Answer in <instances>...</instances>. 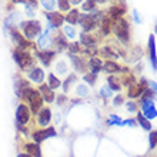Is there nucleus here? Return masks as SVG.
Masks as SVG:
<instances>
[{
	"mask_svg": "<svg viewBox=\"0 0 157 157\" xmlns=\"http://www.w3.org/2000/svg\"><path fill=\"white\" fill-rule=\"evenodd\" d=\"M134 19L137 20V23H140V17L137 16V13H136V12H134Z\"/></svg>",
	"mask_w": 157,
	"mask_h": 157,
	"instance_id": "obj_50",
	"label": "nucleus"
},
{
	"mask_svg": "<svg viewBox=\"0 0 157 157\" xmlns=\"http://www.w3.org/2000/svg\"><path fill=\"white\" fill-rule=\"evenodd\" d=\"M100 96L104 97V99L110 97V96H112V89H110V87H101V89H100Z\"/></svg>",
	"mask_w": 157,
	"mask_h": 157,
	"instance_id": "obj_40",
	"label": "nucleus"
},
{
	"mask_svg": "<svg viewBox=\"0 0 157 157\" xmlns=\"http://www.w3.org/2000/svg\"><path fill=\"white\" fill-rule=\"evenodd\" d=\"M80 41H82V44L86 46V47H94V44H96V39L89 33L80 34Z\"/></svg>",
	"mask_w": 157,
	"mask_h": 157,
	"instance_id": "obj_23",
	"label": "nucleus"
},
{
	"mask_svg": "<svg viewBox=\"0 0 157 157\" xmlns=\"http://www.w3.org/2000/svg\"><path fill=\"white\" fill-rule=\"evenodd\" d=\"M70 3H73V4H78V3H82V0H69Z\"/></svg>",
	"mask_w": 157,
	"mask_h": 157,
	"instance_id": "obj_48",
	"label": "nucleus"
},
{
	"mask_svg": "<svg viewBox=\"0 0 157 157\" xmlns=\"http://www.w3.org/2000/svg\"><path fill=\"white\" fill-rule=\"evenodd\" d=\"M127 109L130 110V112H136V109H137L136 103H133V101H127Z\"/></svg>",
	"mask_w": 157,
	"mask_h": 157,
	"instance_id": "obj_42",
	"label": "nucleus"
},
{
	"mask_svg": "<svg viewBox=\"0 0 157 157\" xmlns=\"http://www.w3.org/2000/svg\"><path fill=\"white\" fill-rule=\"evenodd\" d=\"M78 25L82 26V29L84 30V32H90V30L94 29L96 20H94V17L90 16V14H80V17H78Z\"/></svg>",
	"mask_w": 157,
	"mask_h": 157,
	"instance_id": "obj_11",
	"label": "nucleus"
},
{
	"mask_svg": "<svg viewBox=\"0 0 157 157\" xmlns=\"http://www.w3.org/2000/svg\"><path fill=\"white\" fill-rule=\"evenodd\" d=\"M149 143H150V149H154L157 146V132H151L149 136Z\"/></svg>",
	"mask_w": 157,
	"mask_h": 157,
	"instance_id": "obj_36",
	"label": "nucleus"
},
{
	"mask_svg": "<svg viewBox=\"0 0 157 157\" xmlns=\"http://www.w3.org/2000/svg\"><path fill=\"white\" fill-rule=\"evenodd\" d=\"M57 136V133H56V130H54V127H43L41 130H36V132L32 134V137H33V141L34 143H41V141L47 140V139H50V137H56Z\"/></svg>",
	"mask_w": 157,
	"mask_h": 157,
	"instance_id": "obj_5",
	"label": "nucleus"
},
{
	"mask_svg": "<svg viewBox=\"0 0 157 157\" xmlns=\"http://www.w3.org/2000/svg\"><path fill=\"white\" fill-rule=\"evenodd\" d=\"M36 56H37V59L41 62L43 66L49 67L50 63L56 59V52H53V50H41V52H39V50H36Z\"/></svg>",
	"mask_w": 157,
	"mask_h": 157,
	"instance_id": "obj_9",
	"label": "nucleus"
},
{
	"mask_svg": "<svg viewBox=\"0 0 157 157\" xmlns=\"http://www.w3.org/2000/svg\"><path fill=\"white\" fill-rule=\"evenodd\" d=\"M47 86H49L52 90H56V89H59V87L62 86V82H60V78L56 75L49 73V76H47Z\"/></svg>",
	"mask_w": 157,
	"mask_h": 157,
	"instance_id": "obj_21",
	"label": "nucleus"
},
{
	"mask_svg": "<svg viewBox=\"0 0 157 157\" xmlns=\"http://www.w3.org/2000/svg\"><path fill=\"white\" fill-rule=\"evenodd\" d=\"M144 84H146V82H141L140 84H137V86L130 87V91H128V97H139L140 94H143V91L146 90Z\"/></svg>",
	"mask_w": 157,
	"mask_h": 157,
	"instance_id": "obj_22",
	"label": "nucleus"
},
{
	"mask_svg": "<svg viewBox=\"0 0 157 157\" xmlns=\"http://www.w3.org/2000/svg\"><path fill=\"white\" fill-rule=\"evenodd\" d=\"M121 100H123V97H121V96H117L116 99H114V106H120V104H121Z\"/></svg>",
	"mask_w": 157,
	"mask_h": 157,
	"instance_id": "obj_43",
	"label": "nucleus"
},
{
	"mask_svg": "<svg viewBox=\"0 0 157 157\" xmlns=\"http://www.w3.org/2000/svg\"><path fill=\"white\" fill-rule=\"evenodd\" d=\"M76 82H77V77H76V75H70V76H69V77L64 80V83L62 84L64 93H69V89H70L71 84H73V83H76Z\"/></svg>",
	"mask_w": 157,
	"mask_h": 157,
	"instance_id": "obj_26",
	"label": "nucleus"
},
{
	"mask_svg": "<svg viewBox=\"0 0 157 157\" xmlns=\"http://www.w3.org/2000/svg\"><path fill=\"white\" fill-rule=\"evenodd\" d=\"M69 59H70V62L73 63V67H75L77 71H84L86 70V64H84V62L82 60V57H78V56H76V54H70L69 53Z\"/></svg>",
	"mask_w": 157,
	"mask_h": 157,
	"instance_id": "obj_18",
	"label": "nucleus"
},
{
	"mask_svg": "<svg viewBox=\"0 0 157 157\" xmlns=\"http://www.w3.org/2000/svg\"><path fill=\"white\" fill-rule=\"evenodd\" d=\"M39 91H40V96L41 99H43V101L44 103H53L54 101V91L50 89L46 83H43V84H40V87H39Z\"/></svg>",
	"mask_w": 157,
	"mask_h": 157,
	"instance_id": "obj_14",
	"label": "nucleus"
},
{
	"mask_svg": "<svg viewBox=\"0 0 157 157\" xmlns=\"http://www.w3.org/2000/svg\"><path fill=\"white\" fill-rule=\"evenodd\" d=\"M134 123H136L134 120H126V121H121V126H123V124H128V126H134Z\"/></svg>",
	"mask_w": 157,
	"mask_h": 157,
	"instance_id": "obj_45",
	"label": "nucleus"
},
{
	"mask_svg": "<svg viewBox=\"0 0 157 157\" xmlns=\"http://www.w3.org/2000/svg\"><path fill=\"white\" fill-rule=\"evenodd\" d=\"M83 80L86 83H89V84H91V86H94L96 83V75H84V77H83Z\"/></svg>",
	"mask_w": 157,
	"mask_h": 157,
	"instance_id": "obj_41",
	"label": "nucleus"
},
{
	"mask_svg": "<svg viewBox=\"0 0 157 157\" xmlns=\"http://www.w3.org/2000/svg\"><path fill=\"white\" fill-rule=\"evenodd\" d=\"M107 124H109V126H114V124H119V126H121V120H120L119 116H114V114H112V116L109 117V120H107Z\"/></svg>",
	"mask_w": 157,
	"mask_h": 157,
	"instance_id": "obj_39",
	"label": "nucleus"
},
{
	"mask_svg": "<svg viewBox=\"0 0 157 157\" xmlns=\"http://www.w3.org/2000/svg\"><path fill=\"white\" fill-rule=\"evenodd\" d=\"M13 60H14V63L19 66L20 70L29 71L30 69L34 67V59L27 50L17 49L16 47V49L13 50Z\"/></svg>",
	"mask_w": 157,
	"mask_h": 157,
	"instance_id": "obj_1",
	"label": "nucleus"
},
{
	"mask_svg": "<svg viewBox=\"0 0 157 157\" xmlns=\"http://www.w3.org/2000/svg\"><path fill=\"white\" fill-rule=\"evenodd\" d=\"M53 119V114H52V110L49 107H43L40 112L37 113V124L41 127H47Z\"/></svg>",
	"mask_w": 157,
	"mask_h": 157,
	"instance_id": "obj_10",
	"label": "nucleus"
},
{
	"mask_svg": "<svg viewBox=\"0 0 157 157\" xmlns=\"http://www.w3.org/2000/svg\"><path fill=\"white\" fill-rule=\"evenodd\" d=\"M143 116L146 117V119H156L157 117V110H156V106H154V103L151 101V100H147V101H143Z\"/></svg>",
	"mask_w": 157,
	"mask_h": 157,
	"instance_id": "obj_13",
	"label": "nucleus"
},
{
	"mask_svg": "<svg viewBox=\"0 0 157 157\" xmlns=\"http://www.w3.org/2000/svg\"><path fill=\"white\" fill-rule=\"evenodd\" d=\"M103 69L106 71H109V73H116V71L121 70V67H120L117 63H114V62H106V63H104Z\"/></svg>",
	"mask_w": 157,
	"mask_h": 157,
	"instance_id": "obj_25",
	"label": "nucleus"
},
{
	"mask_svg": "<svg viewBox=\"0 0 157 157\" xmlns=\"http://www.w3.org/2000/svg\"><path fill=\"white\" fill-rule=\"evenodd\" d=\"M57 4L59 10H62V12H69L70 10V2L69 0H57Z\"/></svg>",
	"mask_w": 157,
	"mask_h": 157,
	"instance_id": "obj_34",
	"label": "nucleus"
},
{
	"mask_svg": "<svg viewBox=\"0 0 157 157\" xmlns=\"http://www.w3.org/2000/svg\"><path fill=\"white\" fill-rule=\"evenodd\" d=\"M17 157H32V156H30V154H27V153H20Z\"/></svg>",
	"mask_w": 157,
	"mask_h": 157,
	"instance_id": "obj_49",
	"label": "nucleus"
},
{
	"mask_svg": "<svg viewBox=\"0 0 157 157\" xmlns=\"http://www.w3.org/2000/svg\"><path fill=\"white\" fill-rule=\"evenodd\" d=\"M30 116H32V112L27 104L21 103L17 106L16 109V124H21V126H26L29 123Z\"/></svg>",
	"mask_w": 157,
	"mask_h": 157,
	"instance_id": "obj_4",
	"label": "nucleus"
},
{
	"mask_svg": "<svg viewBox=\"0 0 157 157\" xmlns=\"http://www.w3.org/2000/svg\"><path fill=\"white\" fill-rule=\"evenodd\" d=\"M66 103V96H59V104H64Z\"/></svg>",
	"mask_w": 157,
	"mask_h": 157,
	"instance_id": "obj_44",
	"label": "nucleus"
},
{
	"mask_svg": "<svg viewBox=\"0 0 157 157\" xmlns=\"http://www.w3.org/2000/svg\"><path fill=\"white\" fill-rule=\"evenodd\" d=\"M46 17L49 20V27L47 29L53 30V29H59L63 26V21H64V16L59 12H46Z\"/></svg>",
	"mask_w": 157,
	"mask_h": 157,
	"instance_id": "obj_7",
	"label": "nucleus"
},
{
	"mask_svg": "<svg viewBox=\"0 0 157 157\" xmlns=\"http://www.w3.org/2000/svg\"><path fill=\"white\" fill-rule=\"evenodd\" d=\"M114 32H116V36L123 43H127L128 41V25L126 20L119 19L116 21V25H114Z\"/></svg>",
	"mask_w": 157,
	"mask_h": 157,
	"instance_id": "obj_6",
	"label": "nucleus"
},
{
	"mask_svg": "<svg viewBox=\"0 0 157 157\" xmlns=\"http://www.w3.org/2000/svg\"><path fill=\"white\" fill-rule=\"evenodd\" d=\"M67 50H69V53L70 54H77L82 52V49H80V43H76V41H73V43H70V44L67 46Z\"/></svg>",
	"mask_w": 157,
	"mask_h": 157,
	"instance_id": "obj_32",
	"label": "nucleus"
},
{
	"mask_svg": "<svg viewBox=\"0 0 157 157\" xmlns=\"http://www.w3.org/2000/svg\"><path fill=\"white\" fill-rule=\"evenodd\" d=\"M20 30L21 34L32 41L41 34V25L39 20H25L20 23Z\"/></svg>",
	"mask_w": 157,
	"mask_h": 157,
	"instance_id": "obj_2",
	"label": "nucleus"
},
{
	"mask_svg": "<svg viewBox=\"0 0 157 157\" xmlns=\"http://www.w3.org/2000/svg\"><path fill=\"white\" fill-rule=\"evenodd\" d=\"M82 9L84 12H94L96 10L94 2H93V0H86V2L82 4Z\"/></svg>",
	"mask_w": 157,
	"mask_h": 157,
	"instance_id": "obj_33",
	"label": "nucleus"
},
{
	"mask_svg": "<svg viewBox=\"0 0 157 157\" xmlns=\"http://www.w3.org/2000/svg\"><path fill=\"white\" fill-rule=\"evenodd\" d=\"M53 44V37L50 36V29H46V33L40 34L37 39V47L41 50H49Z\"/></svg>",
	"mask_w": 157,
	"mask_h": 157,
	"instance_id": "obj_12",
	"label": "nucleus"
},
{
	"mask_svg": "<svg viewBox=\"0 0 157 157\" xmlns=\"http://www.w3.org/2000/svg\"><path fill=\"white\" fill-rule=\"evenodd\" d=\"M78 17H80V12L77 9H71V10H69L66 17H64V21H67L70 26H73L76 23H78Z\"/></svg>",
	"mask_w": 157,
	"mask_h": 157,
	"instance_id": "obj_19",
	"label": "nucleus"
},
{
	"mask_svg": "<svg viewBox=\"0 0 157 157\" xmlns=\"http://www.w3.org/2000/svg\"><path fill=\"white\" fill-rule=\"evenodd\" d=\"M89 67H90V70H91V75H97L101 69H103V63H101V60L97 57H93L89 62Z\"/></svg>",
	"mask_w": 157,
	"mask_h": 157,
	"instance_id": "obj_20",
	"label": "nucleus"
},
{
	"mask_svg": "<svg viewBox=\"0 0 157 157\" xmlns=\"http://www.w3.org/2000/svg\"><path fill=\"white\" fill-rule=\"evenodd\" d=\"M53 44H54V47H56V50H57V52H63V50L67 49L69 43H67V39H66V36H64V34H63V33H57L53 37Z\"/></svg>",
	"mask_w": 157,
	"mask_h": 157,
	"instance_id": "obj_15",
	"label": "nucleus"
},
{
	"mask_svg": "<svg viewBox=\"0 0 157 157\" xmlns=\"http://www.w3.org/2000/svg\"><path fill=\"white\" fill-rule=\"evenodd\" d=\"M27 77L32 83H36V84H43L44 83V78H46V75H44V70L40 69V67L34 66L33 69H30L27 71Z\"/></svg>",
	"mask_w": 157,
	"mask_h": 157,
	"instance_id": "obj_8",
	"label": "nucleus"
},
{
	"mask_svg": "<svg viewBox=\"0 0 157 157\" xmlns=\"http://www.w3.org/2000/svg\"><path fill=\"white\" fill-rule=\"evenodd\" d=\"M137 120H139V123H140V126H141L143 128H144V130H147V132H149L150 128H151L150 120H149V119H146V117L143 116L141 113H139V114H137Z\"/></svg>",
	"mask_w": 157,
	"mask_h": 157,
	"instance_id": "obj_28",
	"label": "nucleus"
},
{
	"mask_svg": "<svg viewBox=\"0 0 157 157\" xmlns=\"http://www.w3.org/2000/svg\"><path fill=\"white\" fill-rule=\"evenodd\" d=\"M150 86H151V89H154V91L157 93V83H154V82H150Z\"/></svg>",
	"mask_w": 157,
	"mask_h": 157,
	"instance_id": "obj_47",
	"label": "nucleus"
},
{
	"mask_svg": "<svg viewBox=\"0 0 157 157\" xmlns=\"http://www.w3.org/2000/svg\"><path fill=\"white\" fill-rule=\"evenodd\" d=\"M29 87V83L26 82L25 78H16V83H14V91H16V96L19 97L23 89Z\"/></svg>",
	"mask_w": 157,
	"mask_h": 157,
	"instance_id": "obj_24",
	"label": "nucleus"
},
{
	"mask_svg": "<svg viewBox=\"0 0 157 157\" xmlns=\"http://www.w3.org/2000/svg\"><path fill=\"white\" fill-rule=\"evenodd\" d=\"M41 7L47 10V12H53L56 7V0H40Z\"/></svg>",
	"mask_w": 157,
	"mask_h": 157,
	"instance_id": "obj_29",
	"label": "nucleus"
},
{
	"mask_svg": "<svg viewBox=\"0 0 157 157\" xmlns=\"http://www.w3.org/2000/svg\"><path fill=\"white\" fill-rule=\"evenodd\" d=\"M149 53H150V60H151V66L153 70H157V54H156V41H154V36L151 34L149 37Z\"/></svg>",
	"mask_w": 157,
	"mask_h": 157,
	"instance_id": "obj_16",
	"label": "nucleus"
},
{
	"mask_svg": "<svg viewBox=\"0 0 157 157\" xmlns=\"http://www.w3.org/2000/svg\"><path fill=\"white\" fill-rule=\"evenodd\" d=\"M9 36L12 39V43L16 46L17 49H23V50H27L32 47V43H30L27 39L20 33V32H17L16 29H10L9 30Z\"/></svg>",
	"mask_w": 157,
	"mask_h": 157,
	"instance_id": "obj_3",
	"label": "nucleus"
},
{
	"mask_svg": "<svg viewBox=\"0 0 157 157\" xmlns=\"http://www.w3.org/2000/svg\"><path fill=\"white\" fill-rule=\"evenodd\" d=\"M13 3H21V4H25V3H27L29 0H12Z\"/></svg>",
	"mask_w": 157,
	"mask_h": 157,
	"instance_id": "obj_46",
	"label": "nucleus"
},
{
	"mask_svg": "<svg viewBox=\"0 0 157 157\" xmlns=\"http://www.w3.org/2000/svg\"><path fill=\"white\" fill-rule=\"evenodd\" d=\"M63 34L66 36V39H75L77 34H76V30H75V27L73 26H66L64 29H63Z\"/></svg>",
	"mask_w": 157,
	"mask_h": 157,
	"instance_id": "obj_30",
	"label": "nucleus"
},
{
	"mask_svg": "<svg viewBox=\"0 0 157 157\" xmlns=\"http://www.w3.org/2000/svg\"><path fill=\"white\" fill-rule=\"evenodd\" d=\"M93 2H99V3H104V0H93Z\"/></svg>",
	"mask_w": 157,
	"mask_h": 157,
	"instance_id": "obj_51",
	"label": "nucleus"
},
{
	"mask_svg": "<svg viewBox=\"0 0 157 157\" xmlns=\"http://www.w3.org/2000/svg\"><path fill=\"white\" fill-rule=\"evenodd\" d=\"M54 70H56V73H57L59 76L66 75V73H67V64H66V62H63V60H59V62L56 63V67H54Z\"/></svg>",
	"mask_w": 157,
	"mask_h": 157,
	"instance_id": "obj_27",
	"label": "nucleus"
},
{
	"mask_svg": "<svg viewBox=\"0 0 157 157\" xmlns=\"http://www.w3.org/2000/svg\"><path fill=\"white\" fill-rule=\"evenodd\" d=\"M26 149V153L30 154L32 157H41V150H40V146L37 144V143H27V144L25 146Z\"/></svg>",
	"mask_w": 157,
	"mask_h": 157,
	"instance_id": "obj_17",
	"label": "nucleus"
},
{
	"mask_svg": "<svg viewBox=\"0 0 157 157\" xmlns=\"http://www.w3.org/2000/svg\"><path fill=\"white\" fill-rule=\"evenodd\" d=\"M123 13H124L123 9H119V7L110 9V16H112V19H114V20H119V17L123 16Z\"/></svg>",
	"mask_w": 157,
	"mask_h": 157,
	"instance_id": "obj_31",
	"label": "nucleus"
},
{
	"mask_svg": "<svg viewBox=\"0 0 157 157\" xmlns=\"http://www.w3.org/2000/svg\"><path fill=\"white\" fill-rule=\"evenodd\" d=\"M107 83H109V86H110L112 90H120V84H119V82H117L116 77L110 76V77L107 78Z\"/></svg>",
	"mask_w": 157,
	"mask_h": 157,
	"instance_id": "obj_35",
	"label": "nucleus"
},
{
	"mask_svg": "<svg viewBox=\"0 0 157 157\" xmlns=\"http://www.w3.org/2000/svg\"><path fill=\"white\" fill-rule=\"evenodd\" d=\"M76 91H77V96H82V97H86L89 94V90H87V87L84 84H78Z\"/></svg>",
	"mask_w": 157,
	"mask_h": 157,
	"instance_id": "obj_37",
	"label": "nucleus"
},
{
	"mask_svg": "<svg viewBox=\"0 0 157 157\" xmlns=\"http://www.w3.org/2000/svg\"><path fill=\"white\" fill-rule=\"evenodd\" d=\"M101 54H104L106 57H110V59H114V57H117V54L113 52L110 47H103L101 49Z\"/></svg>",
	"mask_w": 157,
	"mask_h": 157,
	"instance_id": "obj_38",
	"label": "nucleus"
}]
</instances>
